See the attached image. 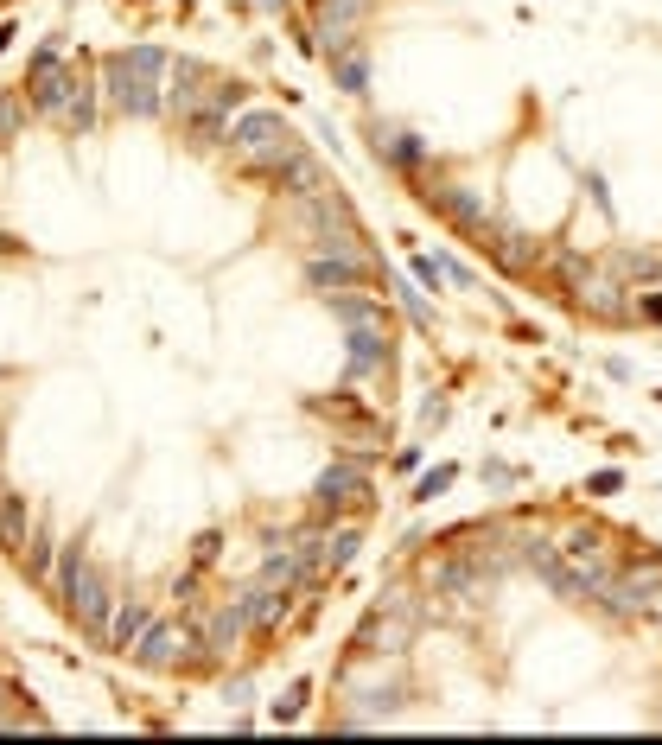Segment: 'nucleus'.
<instances>
[{
	"label": "nucleus",
	"mask_w": 662,
	"mask_h": 745,
	"mask_svg": "<svg viewBox=\"0 0 662 745\" xmlns=\"http://www.w3.org/2000/svg\"><path fill=\"white\" fill-rule=\"evenodd\" d=\"M491 249H497V262L510 268V274H529V268H535V242H529V236H516V230H510V236H497Z\"/></svg>",
	"instance_id": "nucleus-18"
},
{
	"label": "nucleus",
	"mask_w": 662,
	"mask_h": 745,
	"mask_svg": "<svg viewBox=\"0 0 662 745\" xmlns=\"http://www.w3.org/2000/svg\"><path fill=\"white\" fill-rule=\"evenodd\" d=\"M382 153H389L395 166H421V147H414L408 134H382Z\"/></svg>",
	"instance_id": "nucleus-23"
},
{
	"label": "nucleus",
	"mask_w": 662,
	"mask_h": 745,
	"mask_svg": "<svg viewBox=\"0 0 662 745\" xmlns=\"http://www.w3.org/2000/svg\"><path fill=\"white\" fill-rule=\"evenodd\" d=\"M351 554H357V529H338L331 542H319V554H312V561H319V567H344Z\"/></svg>",
	"instance_id": "nucleus-21"
},
{
	"label": "nucleus",
	"mask_w": 662,
	"mask_h": 745,
	"mask_svg": "<svg viewBox=\"0 0 662 745\" xmlns=\"http://www.w3.org/2000/svg\"><path fill=\"white\" fill-rule=\"evenodd\" d=\"M20 121H26V96H0V141H13V134H20Z\"/></svg>",
	"instance_id": "nucleus-22"
},
{
	"label": "nucleus",
	"mask_w": 662,
	"mask_h": 745,
	"mask_svg": "<svg viewBox=\"0 0 662 745\" xmlns=\"http://www.w3.org/2000/svg\"><path fill=\"white\" fill-rule=\"evenodd\" d=\"M650 618H656V625H662V586H656V593H650Z\"/></svg>",
	"instance_id": "nucleus-29"
},
{
	"label": "nucleus",
	"mask_w": 662,
	"mask_h": 745,
	"mask_svg": "<svg viewBox=\"0 0 662 745\" xmlns=\"http://www.w3.org/2000/svg\"><path fill=\"white\" fill-rule=\"evenodd\" d=\"M382 357H389V332H382V319H357L351 325V376H370Z\"/></svg>",
	"instance_id": "nucleus-12"
},
{
	"label": "nucleus",
	"mask_w": 662,
	"mask_h": 745,
	"mask_svg": "<svg viewBox=\"0 0 662 745\" xmlns=\"http://www.w3.org/2000/svg\"><path fill=\"white\" fill-rule=\"evenodd\" d=\"M306 281L319 293H351V287H363V262L331 249V255H319V262H306Z\"/></svg>",
	"instance_id": "nucleus-11"
},
{
	"label": "nucleus",
	"mask_w": 662,
	"mask_h": 745,
	"mask_svg": "<svg viewBox=\"0 0 662 745\" xmlns=\"http://www.w3.org/2000/svg\"><path fill=\"white\" fill-rule=\"evenodd\" d=\"M331 77H338V90H351V96L370 90V58H363L357 39L344 45V51H331Z\"/></svg>",
	"instance_id": "nucleus-15"
},
{
	"label": "nucleus",
	"mask_w": 662,
	"mask_h": 745,
	"mask_svg": "<svg viewBox=\"0 0 662 745\" xmlns=\"http://www.w3.org/2000/svg\"><path fill=\"white\" fill-rule=\"evenodd\" d=\"M242 625H249V599L223 605V612L211 618V625H204V637H198V644L211 650V656H230V650H236V637H242Z\"/></svg>",
	"instance_id": "nucleus-13"
},
{
	"label": "nucleus",
	"mask_w": 662,
	"mask_h": 745,
	"mask_svg": "<svg viewBox=\"0 0 662 745\" xmlns=\"http://www.w3.org/2000/svg\"><path fill=\"white\" fill-rule=\"evenodd\" d=\"M71 83H77V71H64L58 64V51H39V58H32V77H26V102L39 115H64V102H71Z\"/></svg>",
	"instance_id": "nucleus-4"
},
{
	"label": "nucleus",
	"mask_w": 662,
	"mask_h": 745,
	"mask_svg": "<svg viewBox=\"0 0 662 745\" xmlns=\"http://www.w3.org/2000/svg\"><path fill=\"white\" fill-rule=\"evenodd\" d=\"M612 274H637V281H643V274H656V262H650L643 249H637V255H631V249H618V255H612Z\"/></svg>",
	"instance_id": "nucleus-24"
},
{
	"label": "nucleus",
	"mask_w": 662,
	"mask_h": 745,
	"mask_svg": "<svg viewBox=\"0 0 662 745\" xmlns=\"http://www.w3.org/2000/svg\"><path fill=\"white\" fill-rule=\"evenodd\" d=\"M64 605H71L90 631L109 625V580H102L96 561H90V554H77V548L64 554Z\"/></svg>",
	"instance_id": "nucleus-3"
},
{
	"label": "nucleus",
	"mask_w": 662,
	"mask_h": 745,
	"mask_svg": "<svg viewBox=\"0 0 662 745\" xmlns=\"http://www.w3.org/2000/svg\"><path fill=\"white\" fill-rule=\"evenodd\" d=\"M26 529H32L26 497H7V504H0V542H7V548H26Z\"/></svg>",
	"instance_id": "nucleus-19"
},
{
	"label": "nucleus",
	"mask_w": 662,
	"mask_h": 745,
	"mask_svg": "<svg viewBox=\"0 0 662 745\" xmlns=\"http://www.w3.org/2000/svg\"><path fill=\"white\" fill-rule=\"evenodd\" d=\"M637 313L650 319V325H662V293H643V306H637Z\"/></svg>",
	"instance_id": "nucleus-28"
},
{
	"label": "nucleus",
	"mask_w": 662,
	"mask_h": 745,
	"mask_svg": "<svg viewBox=\"0 0 662 745\" xmlns=\"http://www.w3.org/2000/svg\"><path fill=\"white\" fill-rule=\"evenodd\" d=\"M561 554H567V561H573V567H580V580H586V593H599V586H605V580H612V548H605V535H599V529H573Z\"/></svg>",
	"instance_id": "nucleus-6"
},
{
	"label": "nucleus",
	"mask_w": 662,
	"mask_h": 745,
	"mask_svg": "<svg viewBox=\"0 0 662 745\" xmlns=\"http://www.w3.org/2000/svg\"><path fill=\"white\" fill-rule=\"evenodd\" d=\"M446 484H452V465H440V472H427V478H421V491H414V497H440Z\"/></svg>",
	"instance_id": "nucleus-26"
},
{
	"label": "nucleus",
	"mask_w": 662,
	"mask_h": 745,
	"mask_svg": "<svg viewBox=\"0 0 662 745\" xmlns=\"http://www.w3.org/2000/svg\"><path fill=\"white\" fill-rule=\"evenodd\" d=\"M109 637H115V650H134V644L147 637V605H141V599H128V605H121V612L109 618Z\"/></svg>",
	"instance_id": "nucleus-17"
},
{
	"label": "nucleus",
	"mask_w": 662,
	"mask_h": 745,
	"mask_svg": "<svg viewBox=\"0 0 662 745\" xmlns=\"http://www.w3.org/2000/svg\"><path fill=\"white\" fill-rule=\"evenodd\" d=\"M363 7H370V0H325V7H319V51H325V58L351 45V26L363 20Z\"/></svg>",
	"instance_id": "nucleus-10"
},
{
	"label": "nucleus",
	"mask_w": 662,
	"mask_h": 745,
	"mask_svg": "<svg viewBox=\"0 0 662 745\" xmlns=\"http://www.w3.org/2000/svg\"><path fill=\"white\" fill-rule=\"evenodd\" d=\"M64 121H71L77 134H90V121H96V102H90V83H83V71H77V83H71V102H64Z\"/></svg>",
	"instance_id": "nucleus-20"
},
{
	"label": "nucleus",
	"mask_w": 662,
	"mask_h": 745,
	"mask_svg": "<svg viewBox=\"0 0 662 745\" xmlns=\"http://www.w3.org/2000/svg\"><path fill=\"white\" fill-rule=\"evenodd\" d=\"M7 39H13V32H7V26H0V51H7Z\"/></svg>",
	"instance_id": "nucleus-30"
},
{
	"label": "nucleus",
	"mask_w": 662,
	"mask_h": 745,
	"mask_svg": "<svg viewBox=\"0 0 662 745\" xmlns=\"http://www.w3.org/2000/svg\"><path fill=\"white\" fill-rule=\"evenodd\" d=\"M300 707H306V682H293L287 695L274 701V720H293V714H300Z\"/></svg>",
	"instance_id": "nucleus-25"
},
{
	"label": "nucleus",
	"mask_w": 662,
	"mask_h": 745,
	"mask_svg": "<svg viewBox=\"0 0 662 745\" xmlns=\"http://www.w3.org/2000/svg\"><path fill=\"white\" fill-rule=\"evenodd\" d=\"M408 637H414V612H408V605H382L370 625H363L357 650H363V656H395Z\"/></svg>",
	"instance_id": "nucleus-5"
},
{
	"label": "nucleus",
	"mask_w": 662,
	"mask_h": 745,
	"mask_svg": "<svg viewBox=\"0 0 662 745\" xmlns=\"http://www.w3.org/2000/svg\"><path fill=\"white\" fill-rule=\"evenodd\" d=\"M160 77H166V51L160 45H134L102 58V83H109L121 115H153L160 109Z\"/></svg>",
	"instance_id": "nucleus-1"
},
{
	"label": "nucleus",
	"mask_w": 662,
	"mask_h": 745,
	"mask_svg": "<svg viewBox=\"0 0 662 745\" xmlns=\"http://www.w3.org/2000/svg\"><path fill=\"white\" fill-rule=\"evenodd\" d=\"M191 650H204V644H198V637H191L185 625H153L141 644H134V656H141L147 669H172V663H185Z\"/></svg>",
	"instance_id": "nucleus-8"
},
{
	"label": "nucleus",
	"mask_w": 662,
	"mask_h": 745,
	"mask_svg": "<svg viewBox=\"0 0 662 745\" xmlns=\"http://www.w3.org/2000/svg\"><path fill=\"white\" fill-rule=\"evenodd\" d=\"M414 274H421V281H427V287H440V274H446V268H440V262H433V255H414Z\"/></svg>",
	"instance_id": "nucleus-27"
},
{
	"label": "nucleus",
	"mask_w": 662,
	"mask_h": 745,
	"mask_svg": "<svg viewBox=\"0 0 662 745\" xmlns=\"http://www.w3.org/2000/svg\"><path fill=\"white\" fill-rule=\"evenodd\" d=\"M522 561H529V567H535V574H542V580H548L561 599H592V593H586V580H580V567H573L561 548H548V542H529V548H522Z\"/></svg>",
	"instance_id": "nucleus-7"
},
{
	"label": "nucleus",
	"mask_w": 662,
	"mask_h": 745,
	"mask_svg": "<svg viewBox=\"0 0 662 745\" xmlns=\"http://www.w3.org/2000/svg\"><path fill=\"white\" fill-rule=\"evenodd\" d=\"M363 491H370V478H363V465H351V459L325 465V472H319V484H312V497H319L325 510H338V504H357Z\"/></svg>",
	"instance_id": "nucleus-9"
},
{
	"label": "nucleus",
	"mask_w": 662,
	"mask_h": 745,
	"mask_svg": "<svg viewBox=\"0 0 662 745\" xmlns=\"http://www.w3.org/2000/svg\"><path fill=\"white\" fill-rule=\"evenodd\" d=\"M274 179H281V185H287V192H293V198H319V192H325V179H319V166H312V160H306V153H293V160H287L281 172H274Z\"/></svg>",
	"instance_id": "nucleus-16"
},
{
	"label": "nucleus",
	"mask_w": 662,
	"mask_h": 745,
	"mask_svg": "<svg viewBox=\"0 0 662 745\" xmlns=\"http://www.w3.org/2000/svg\"><path fill=\"white\" fill-rule=\"evenodd\" d=\"M440 211L459 223L465 236H484V223H491V204H478V192H465V185H452V192H440Z\"/></svg>",
	"instance_id": "nucleus-14"
},
{
	"label": "nucleus",
	"mask_w": 662,
	"mask_h": 745,
	"mask_svg": "<svg viewBox=\"0 0 662 745\" xmlns=\"http://www.w3.org/2000/svg\"><path fill=\"white\" fill-rule=\"evenodd\" d=\"M230 153L242 166H255V172H281L293 153H300V141H293V128L281 115H268V109H249L230 128Z\"/></svg>",
	"instance_id": "nucleus-2"
}]
</instances>
